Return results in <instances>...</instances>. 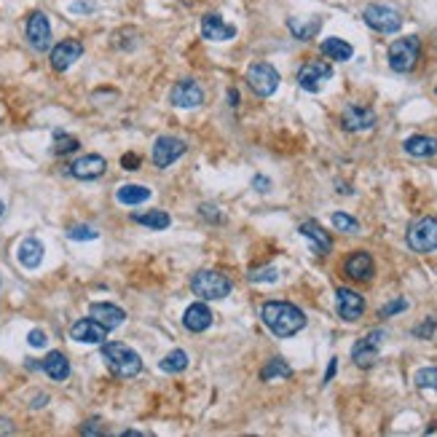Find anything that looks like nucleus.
I'll return each instance as SVG.
<instances>
[{"instance_id": "f257e3e1", "label": "nucleus", "mask_w": 437, "mask_h": 437, "mask_svg": "<svg viewBox=\"0 0 437 437\" xmlns=\"http://www.w3.org/2000/svg\"><path fill=\"white\" fill-rule=\"evenodd\" d=\"M260 319L276 338H293L306 328V314L287 301H269L260 309Z\"/></svg>"}, {"instance_id": "f03ea898", "label": "nucleus", "mask_w": 437, "mask_h": 437, "mask_svg": "<svg viewBox=\"0 0 437 437\" xmlns=\"http://www.w3.org/2000/svg\"><path fill=\"white\" fill-rule=\"evenodd\" d=\"M102 360H105L107 368H110V370L121 378H132L142 370V360H140V354H137L132 347L119 344V341H113V344H102Z\"/></svg>"}, {"instance_id": "7ed1b4c3", "label": "nucleus", "mask_w": 437, "mask_h": 437, "mask_svg": "<svg viewBox=\"0 0 437 437\" xmlns=\"http://www.w3.org/2000/svg\"><path fill=\"white\" fill-rule=\"evenodd\" d=\"M191 290H194V295H199L201 301H220V298H226L228 293L234 290V285H231V279L223 276V274L204 269V271L194 274Z\"/></svg>"}, {"instance_id": "20e7f679", "label": "nucleus", "mask_w": 437, "mask_h": 437, "mask_svg": "<svg viewBox=\"0 0 437 437\" xmlns=\"http://www.w3.org/2000/svg\"><path fill=\"white\" fill-rule=\"evenodd\" d=\"M419 54H422V41L416 35H408V38H397L389 46V67L394 73H410L419 62Z\"/></svg>"}, {"instance_id": "39448f33", "label": "nucleus", "mask_w": 437, "mask_h": 437, "mask_svg": "<svg viewBox=\"0 0 437 437\" xmlns=\"http://www.w3.org/2000/svg\"><path fill=\"white\" fill-rule=\"evenodd\" d=\"M408 247L413 253H435L437 250V217H419L413 220L405 234Z\"/></svg>"}, {"instance_id": "423d86ee", "label": "nucleus", "mask_w": 437, "mask_h": 437, "mask_svg": "<svg viewBox=\"0 0 437 437\" xmlns=\"http://www.w3.org/2000/svg\"><path fill=\"white\" fill-rule=\"evenodd\" d=\"M362 19H365V25L370 27V30L376 32H384V35H392L403 27V16L397 8L392 6H381V3H373V6H368L365 11H362Z\"/></svg>"}, {"instance_id": "0eeeda50", "label": "nucleus", "mask_w": 437, "mask_h": 437, "mask_svg": "<svg viewBox=\"0 0 437 437\" xmlns=\"http://www.w3.org/2000/svg\"><path fill=\"white\" fill-rule=\"evenodd\" d=\"M279 73H276V67H271L269 62H255V65H250V70H247V83H250V89L255 91L257 97H271L274 91L279 89Z\"/></svg>"}, {"instance_id": "6e6552de", "label": "nucleus", "mask_w": 437, "mask_h": 437, "mask_svg": "<svg viewBox=\"0 0 437 437\" xmlns=\"http://www.w3.org/2000/svg\"><path fill=\"white\" fill-rule=\"evenodd\" d=\"M332 78V67L328 62L322 60H311L306 62L301 70H298V86L309 94H317V91L325 89V83Z\"/></svg>"}, {"instance_id": "1a4fd4ad", "label": "nucleus", "mask_w": 437, "mask_h": 437, "mask_svg": "<svg viewBox=\"0 0 437 437\" xmlns=\"http://www.w3.org/2000/svg\"><path fill=\"white\" fill-rule=\"evenodd\" d=\"M386 332L384 330H370L368 335H362L360 341L351 347V360L357 368H373L378 360V351H381V344H384Z\"/></svg>"}, {"instance_id": "9d476101", "label": "nucleus", "mask_w": 437, "mask_h": 437, "mask_svg": "<svg viewBox=\"0 0 437 437\" xmlns=\"http://www.w3.org/2000/svg\"><path fill=\"white\" fill-rule=\"evenodd\" d=\"M25 35H27V43L35 51H48L51 46V22L43 11H32L27 16V25H25Z\"/></svg>"}, {"instance_id": "9b49d317", "label": "nucleus", "mask_w": 437, "mask_h": 437, "mask_svg": "<svg viewBox=\"0 0 437 437\" xmlns=\"http://www.w3.org/2000/svg\"><path fill=\"white\" fill-rule=\"evenodd\" d=\"M185 148H188V145L182 142L180 137H172V135L159 137V140L153 142V153H151L153 164L159 166V169H166V166H172L180 159L182 153H185Z\"/></svg>"}, {"instance_id": "f8f14e48", "label": "nucleus", "mask_w": 437, "mask_h": 437, "mask_svg": "<svg viewBox=\"0 0 437 437\" xmlns=\"http://www.w3.org/2000/svg\"><path fill=\"white\" fill-rule=\"evenodd\" d=\"M335 311L344 322H357L365 314V298L357 290L349 287H338L335 290Z\"/></svg>"}, {"instance_id": "ddd939ff", "label": "nucleus", "mask_w": 437, "mask_h": 437, "mask_svg": "<svg viewBox=\"0 0 437 437\" xmlns=\"http://www.w3.org/2000/svg\"><path fill=\"white\" fill-rule=\"evenodd\" d=\"M169 102L175 107H188L191 110V107H199L204 102V91L194 78H182L169 91Z\"/></svg>"}, {"instance_id": "4468645a", "label": "nucleus", "mask_w": 437, "mask_h": 437, "mask_svg": "<svg viewBox=\"0 0 437 437\" xmlns=\"http://www.w3.org/2000/svg\"><path fill=\"white\" fill-rule=\"evenodd\" d=\"M81 57H83V43L67 38V41H60V43L51 48V67H54L57 73H65V70H70Z\"/></svg>"}, {"instance_id": "2eb2a0df", "label": "nucleus", "mask_w": 437, "mask_h": 437, "mask_svg": "<svg viewBox=\"0 0 437 437\" xmlns=\"http://www.w3.org/2000/svg\"><path fill=\"white\" fill-rule=\"evenodd\" d=\"M201 35L212 41V43H223V41H234L236 38V27L228 25L220 14H204L201 16Z\"/></svg>"}, {"instance_id": "dca6fc26", "label": "nucleus", "mask_w": 437, "mask_h": 437, "mask_svg": "<svg viewBox=\"0 0 437 437\" xmlns=\"http://www.w3.org/2000/svg\"><path fill=\"white\" fill-rule=\"evenodd\" d=\"M341 126L347 132H368L376 126V113L365 105H349L341 113Z\"/></svg>"}, {"instance_id": "f3484780", "label": "nucleus", "mask_w": 437, "mask_h": 437, "mask_svg": "<svg viewBox=\"0 0 437 437\" xmlns=\"http://www.w3.org/2000/svg\"><path fill=\"white\" fill-rule=\"evenodd\" d=\"M107 328L105 325H100L94 317H86V319H78L76 325L70 328V338L78 341V344H105L107 338Z\"/></svg>"}, {"instance_id": "a211bd4d", "label": "nucleus", "mask_w": 437, "mask_h": 437, "mask_svg": "<svg viewBox=\"0 0 437 437\" xmlns=\"http://www.w3.org/2000/svg\"><path fill=\"white\" fill-rule=\"evenodd\" d=\"M107 169V161L102 156H97V153H89V156H81L76 159L73 164H70V175L76 177V180H97V177H102Z\"/></svg>"}, {"instance_id": "6ab92c4d", "label": "nucleus", "mask_w": 437, "mask_h": 437, "mask_svg": "<svg viewBox=\"0 0 437 437\" xmlns=\"http://www.w3.org/2000/svg\"><path fill=\"white\" fill-rule=\"evenodd\" d=\"M344 271H347L349 279L368 282V279H373V274H376V263H373L370 253L357 250V253H351V255L347 257V263H344Z\"/></svg>"}, {"instance_id": "aec40b11", "label": "nucleus", "mask_w": 437, "mask_h": 437, "mask_svg": "<svg viewBox=\"0 0 437 437\" xmlns=\"http://www.w3.org/2000/svg\"><path fill=\"white\" fill-rule=\"evenodd\" d=\"M89 314L100 325H105L107 330H116V328H121L126 322V311L121 306H116V303H91Z\"/></svg>"}, {"instance_id": "412c9836", "label": "nucleus", "mask_w": 437, "mask_h": 437, "mask_svg": "<svg viewBox=\"0 0 437 437\" xmlns=\"http://www.w3.org/2000/svg\"><path fill=\"white\" fill-rule=\"evenodd\" d=\"M212 319H215V314L210 311V306L199 301V303H191V306L185 309V314H182V325H185L191 332H204L212 325Z\"/></svg>"}, {"instance_id": "4be33fe9", "label": "nucleus", "mask_w": 437, "mask_h": 437, "mask_svg": "<svg viewBox=\"0 0 437 437\" xmlns=\"http://www.w3.org/2000/svg\"><path fill=\"white\" fill-rule=\"evenodd\" d=\"M43 255H46L43 241L35 239V236H27V239L19 244V250H16V260H19L25 269H38V266L43 263Z\"/></svg>"}, {"instance_id": "5701e85b", "label": "nucleus", "mask_w": 437, "mask_h": 437, "mask_svg": "<svg viewBox=\"0 0 437 437\" xmlns=\"http://www.w3.org/2000/svg\"><path fill=\"white\" fill-rule=\"evenodd\" d=\"M298 231H301L306 239L314 241V253H317V255H328V253L332 250L330 234L319 226V223H314V220H306V223H301V228H298Z\"/></svg>"}, {"instance_id": "b1692460", "label": "nucleus", "mask_w": 437, "mask_h": 437, "mask_svg": "<svg viewBox=\"0 0 437 437\" xmlns=\"http://www.w3.org/2000/svg\"><path fill=\"white\" fill-rule=\"evenodd\" d=\"M408 156H416V159H432L437 156V137L429 135H413L403 142Z\"/></svg>"}, {"instance_id": "393cba45", "label": "nucleus", "mask_w": 437, "mask_h": 437, "mask_svg": "<svg viewBox=\"0 0 437 437\" xmlns=\"http://www.w3.org/2000/svg\"><path fill=\"white\" fill-rule=\"evenodd\" d=\"M41 368L46 370V376L51 378V381H65V378L70 376V362L67 357L62 354V351H48L41 362Z\"/></svg>"}, {"instance_id": "a878e982", "label": "nucleus", "mask_w": 437, "mask_h": 437, "mask_svg": "<svg viewBox=\"0 0 437 437\" xmlns=\"http://www.w3.org/2000/svg\"><path fill=\"white\" fill-rule=\"evenodd\" d=\"M322 54H325L328 60L349 62L354 57V48H351V43H347L344 38H325V41H322Z\"/></svg>"}, {"instance_id": "bb28decb", "label": "nucleus", "mask_w": 437, "mask_h": 437, "mask_svg": "<svg viewBox=\"0 0 437 437\" xmlns=\"http://www.w3.org/2000/svg\"><path fill=\"white\" fill-rule=\"evenodd\" d=\"M116 199H119L121 204H126V207H137V204H142V201L151 199V188L129 182V185H121L119 191H116Z\"/></svg>"}, {"instance_id": "cd10ccee", "label": "nucleus", "mask_w": 437, "mask_h": 437, "mask_svg": "<svg viewBox=\"0 0 437 437\" xmlns=\"http://www.w3.org/2000/svg\"><path fill=\"white\" fill-rule=\"evenodd\" d=\"M132 220L140 223V226H145V228H153V231H164V228L172 226V217H169L164 210H151V212H142V215L135 212Z\"/></svg>"}, {"instance_id": "c85d7f7f", "label": "nucleus", "mask_w": 437, "mask_h": 437, "mask_svg": "<svg viewBox=\"0 0 437 437\" xmlns=\"http://www.w3.org/2000/svg\"><path fill=\"white\" fill-rule=\"evenodd\" d=\"M287 27L290 32L298 38V41H311L322 27V19H309V22H298V19H287Z\"/></svg>"}, {"instance_id": "c756f323", "label": "nucleus", "mask_w": 437, "mask_h": 437, "mask_svg": "<svg viewBox=\"0 0 437 437\" xmlns=\"http://www.w3.org/2000/svg\"><path fill=\"white\" fill-rule=\"evenodd\" d=\"M290 376H293V368H290L282 357L269 360L266 362V368L260 370V378H263V381H279V378H290Z\"/></svg>"}, {"instance_id": "7c9ffc66", "label": "nucleus", "mask_w": 437, "mask_h": 437, "mask_svg": "<svg viewBox=\"0 0 437 437\" xmlns=\"http://www.w3.org/2000/svg\"><path fill=\"white\" fill-rule=\"evenodd\" d=\"M159 368H161L164 373H182V370L188 368V354H185L182 349H172L164 360L159 362Z\"/></svg>"}, {"instance_id": "2f4dec72", "label": "nucleus", "mask_w": 437, "mask_h": 437, "mask_svg": "<svg viewBox=\"0 0 437 437\" xmlns=\"http://www.w3.org/2000/svg\"><path fill=\"white\" fill-rule=\"evenodd\" d=\"M78 148H81L78 137H70L67 132H62V129H57V132H54V153H57V156H67V153H76Z\"/></svg>"}, {"instance_id": "473e14b6", "label": "nucleus", "mask_w": 437, "mask_h": 437, "mask_svg": "<svg viewBox=\"0 0 437 437\" xmlns=\"http://www.w3.org/2000/svg\"><path fill=\"white\" fill-rule=\"evenodd\" d=\"M332 226L338 228V231H344V234H357L360 231V223L351 215H347V212H335L332 215Z\"/></svg>"}, {"instance_id": "72a5a7b5", "label": "nucleus", "mask_w": 437, "mask_h": 437, "mask_svg": "<svg viewBox=\"0 0 437 437\" xmlns=\"http://www.w3.org/2000/svg\"><path fill=\"white\" fill-rule=\"evenodd\" d=\"M413 381H416L419 389H437V368H422L413 376Z\"/></svg>"}, {"instance_id": "f704fd0d", "label": "nucleus", "mask_w": 437, "mask_h": 437, "mask_svg": "<svg viewBox=\"0 0 437 437\" xmlns=\"http://www.w3.org/2000/svg\"><path fill=\"white\" fill-rule=\"evenodd\" d=\"M97 236H100V234H97L91 226H83V223H81V226L67 228V239H73V241H94Z\"/></svg>"}, {"instance_id": "c9c22d12", "label": "nucleus", "mask_w": 437, "mask_h": 437, "mask_svg": "<svg viewBox=\"0 0 437 437\" xmlns=\"http://www.w3.org/2000/svg\"><path fill=\"white\" fill-rule=\"evenodd\" d=\"M276 279H279V271L274 266H266V269H257V271L250 274V282H255V285H260V282H276Z\"/></svg>"}, {"instance_id": "e433bc0d", "label": "nucleus", "mask_w": 437, "mask_h": 437, "mask_svg": "<svg viewBox=\"0 0 437 437\" xmlns=\"http://www.w3.org/2000/svg\"><path fill=\"white\" fill-rule=\"evenodd\" d=\"M437 330V319L435 317H429V319H424V325H419L416 330H413V335L416 338H422V341H426V338H432Z\"/></svg>"}, {"instance_id": "4c0bfd02", "label": "nucleus", "mask_w": 437, "mask_h": 437, "mask_svg": "<svg viewBox=\"0 0 437 437\" xmlns=\"http://www.w3.org/2000/svg\"><path fill=\"white\" fill-rule=\"evenodd\" d=\"M408 309V301L405 298H394L392 303H386L384 309H381V317L386 319V317H394V314H400V311H405Z\"/></svg>"}, {"instance_id": "58836bf2", "label": "nucleus", "mask_w": 437, "mask_h": 437, "mask_svg": "<svg viewBox=\"0 0 437 437\" xmlns=\"http://www.w3.org/2000/svg\"><path fill=\"white\" fill-rule=\"evenodd\" d=\"M27 344H30L32 349H43L46 344H48V338H46V332L43 330H30V335H27Z\"/></svg>"}, {"instance_id": "ea45409f", "label": "nucleus", "mask_w": 437, "mask_h": 437, "mask_svg": "<svg viewBox=\"0 0 437 437\" xmlns=\"http://www.w3.org/2000/svg\"><path fill=\"white\" fill-rule=\"evenodd\" d=\"M121 166H123V169H129V172H135L137 166H140V159H137L135 153H126V156L121 159Z\"/></svg>"}, {"instance_id": "a19ab883", "label": "nucleus", "mask_w": 437, "mask_h": 437, "mask_svg": "<svg viewBox=\"0 0 437 437\" xmlns=\"http://www.w3.org/2000/svg\"><path fill=\"white\" fill-rule=\"evenodd\" d=\"M201 215H204V217H210V220H215V223L220 220V212H217L215 204H201Z\"/></svg>"}, {"instance_id": "79ce46f5", "label": "nucleus", "mask_w": 437, "mask_h": 437, "mask_svg": "<svg viewBox=\"0 0 437 437\" xmlns=\"http://www.w3.org/2000/svg\"><path fill=\"white\" fill-rule=\"evenodd\" d=\"M102 432V426H100V422L94 419V422H86V426H81V435H100Z\"/></svg>"}, {"instance_id": "37998d69", "label": "nucleus", "mask_w": 437, "mask_h": 437, "mask_svg": "<svg viewBox=\"0 0 437 437\" xmlns=\"http://www.w3.org/2000/svg\"><path fill=\"white\" fill-rule=\"evenodd\" d=\"M253 185H255V191H260V194H266V191L271 188V180H269V177H263V175H257L255 180H253Z\"/></svg>"}, {"instance_id": "c03bdc74", "label": "nucleus", "mask_w": 437, "mask_h": 437, "mask_svg": "<svg viewBox=\"0 0 437 437\" xmlns=\"http://www.w3.org/2000/svg\"><path fill=\"white\" fill-rule=\"evenodd\" d=\"M0 435H14V424L8 419H0Z\"/></svg>"}, {"instance_id": "a18cd8bd", "label": "nucleus", "mask_w": 437, "mask_h": 437, "mask_svg": "<svg viewBox=\"0 0 437 437\" xmlns=\"http://www.w3.org/2000/svg\"><path fill=\"white\" fill-rule=\"evenodd\" d=\"M335 370H338V360L332 357L330 365H328V373H325V381H322V384H328V381H330V378L335 376Z\"/></svg>"}, {"instance_id": "49530a36", "label": "nucleus", "mask_w": 437, "mask_h": 437, "mask_svg": "<svg viewBox=\"0 0 437 437\" xmlns=\"http://www.w3.org/2000/svg\"><path fill=\"white\" fill-rule=\"evenodd\" d=\"M46 400H48L46 394H38V397L32 400V408H43V405H46Z\"/></svg>"}, {"instance_id": "de8ad7c7", "label": "nucleus", "mask_w": 437, "mask_h": 437, "mask_svg": "<svg viewBox=\"0 0 437 437\" xmlns=\"http://www.w3.org/2000/svg\"><path fill=\"white\" fill-rule=\"evenodd\" d=\"M228 100H231V105H234V107L239 105V94H236V91H234V89L228 91Z\"/></svg>"}, {"instance_id": "09e8293b", "label": "nucleus", "mask_w": 437, "mask_h": 437, "mask_svg": "<svg viewBox=\"0 0 437 437\" xmlns=\"http://www.w3.org/2000/svg\"><path fill=\"white\" fill-rule=\"evenodd\" d=\"M3 215H6V204H3V201H0V217H3Z\"/></svg>"}, {"instance_id": "8fccbe9b", "label": "nucleus", "mask_w": 437, "mask_h": 437, "mask_svg": "<svg viewBox=\"0 0 437 437\" xmlns=\"http://www.w3.org/2000/svg\"><path fill=\"white\" fill-rule=\"evenodd\" d=\"M435 91H437V89H435Z\"/></svg>"}]
</instances>
